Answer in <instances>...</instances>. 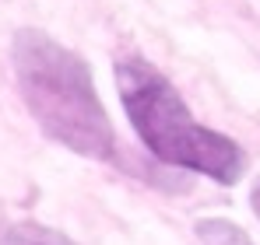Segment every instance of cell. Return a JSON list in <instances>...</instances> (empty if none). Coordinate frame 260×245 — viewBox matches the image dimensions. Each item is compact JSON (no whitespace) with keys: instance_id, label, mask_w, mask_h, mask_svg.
<instances>
[{"instance_id":"obj_2","label":"cell","mask_w":260,"mask_h":245,"mask_svg":"<svg viewBox=\"0 0 260 245\" xmlns=\"http://www.w3.org/2000/svg\"><path fill=\"white\" fill-rule=\"evenodd\" d=\"M116 91H120V102H123V112H127L134 133L158 161L208 175L221 186L239 182V175L246 168L243 147L232 137L201 126L193 119V112L186 109V102L179 98V91L151 63H144L137 56L120 60Z\"/></svg>"},{"instance_id":"obj_4","label":"cell","mask_w":260,"mask_h":245,"mask_svg":"<svg viewBox=\"0 0 260 245\" xmlns=\"http://www.w3.org/2000/svg\"><path fill=\"white\" fill-rule=\"evenodd\" d=\"M193 231H197L201 245H253V238L239 224H232L225 217H201L193 224Z\"/></svg>"},{"instance_id":"obj_3","label":"cell","mask_w":260,"mask_h":245,"mask_svg":"<svg viewBox=\"0 0 260 245\" xmlns=\"http://www.w3.org/2000/svg\"><path fill=\"white\" fill-rule=\"evenodd\" d=\"M0 245H78V242L67 238L56 228H46V224H36V221H21V224L4 228Z\"/></svg>"},{"instance_id":"obj_1","label":"cell","mask_w":260,"mask_h":245,"mask_svg":"<svg viewBox=\"0 0 260 245\" xmlns=\"http://www.w3.org/2000/svg\"><path fill=\"white\" fill-rule=\"evenodd\" d=\"M11 60L18 91L49 140L85 158L113 154L116 147L113 123L99 102L88 63L74 49L60 46L46 32L25 28L14 35Z\"/></svg>"},{"instance_id":"obj_5","label":"cell","mask_w":260,"mask_h":245,"mask_svg":"<svg viewBox=\"0 0 260 245\" xmlns=\"http://www.w3.org/2000/svg\"><path fill=\"white\" fill-rule=\"evenodd\" d=\"M250 207H253V214H257V221H260V179L253 182V189H250Z\"/></svg>"}]
</instances>
